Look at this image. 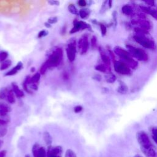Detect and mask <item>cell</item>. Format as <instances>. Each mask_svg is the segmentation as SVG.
I'll return each mask as SVG.
<instances>
[{
	"label": "cell",
	"instance_id": "obj_1",
	"mask_svg": "<svg viewBox=\"0 0 157 157\" xmlns=\"http://www.w3.org/2000/svg\"><path fill=\"white\" fill-rule=\"evenodd\" d=\"M135 31L136 34L134 35L133 38L137 43L139 44L144 48H146V49L150 50L155 49V43L149 36L148 31L138 27L135 28Z\"/></svg>",
	"mask_w": 157,
	"mask_h": 157
},
{
	"label": "cell",
	"instance_id": "obj_2",
	"mask_svg": "<svg viewBox=\"0 0 157 157\" xmlns=\"http://www.w3.org/2000/svg\"><path fill=\"white\" fill-rule=\"evenodd\" d=\"M114 52L122 60L121 61L126 64L130 68L135 69L137 67L138 62L128 52V51H126L120 46H116L114 47Z\"/></svg>",
	"mask_w": 157,
	"mask_h": 157
},
{
	"label": "cell",
	"instance_id": "obj_3",
	"mask_svg": "<svg viewBox=\"0 0 157 157\" xmlns=\"http://www.w3.org/2000/svg\"><path fill=\"white\" fill-rule=\"evenodd\" d=\"M63 58V52L62 48L58 47L52 52L47 59L46 63L49 68L57 67L60 63Z\"/></svg>",
	"mask_w": 157,
	"mask_h": 157
},
{
	"label": "cell",
	"instance_id": "obj_4",
	"mask_svg": "<svg viewBox=\"0 0 157 157\" xmlns=\"http://www.w3.org/2000/svg\"><path fill=\"white\" fill-rule=\"evenodd\" d=\"M126 47L128 50V52L133 58H135L138 60H139V61L141 62L147 61L148 55L144 50L131 45H126Z\"/></svg>",
	"mask_w": 157,
	"mask_h": 157
},
{
	"label": "cell",
	"instance_id": "obj_5",
	"mask_svg": "<svg viewBox=\"0 0 157 157\" xmlns=\"http://www.w3.org/2000/svg\"><path fill=\"white\" fill-rule=\"evenodd\" d=\"M137 141L140 145L141 149H149L153 147L152 144L147 135V133L144 131H140L136 134Z\"/></svg>",
	"mask_w": 157,
	"mask_h": 157
},
{
	"label": "cell",
	"instance_id": "obj_6",
	"mask_svg": "<svg viewBox=\"0 0 157 157\" xmlns=\"http://www.w3.org/2000/svg\"><path fill=\"white\" fill-rule=\"evenodd\" d=\"M113 64L114 70L117 73L122 75H128L131 73L130 68L121 60H114Z\"/></svg>",
	"mask_w": 157,
	"mask_h": 157
},
{
	"label": "cell",
	"instance_id": "obj_7",
	"mask_svg": "<svg viewBox=\"0 0 157 157\" xmlns=\"http://www.w3.org/2000/svg\"><path fill=\"white\" fill-rule=\"evenodd\" d=\"M66 54L69 61L73 62L76 59V41L75 39H71L70 42L68 44V47L66 49Z\"/></svg>",
	"mask_w": 157,
	"mask_h": 157
},
{
	"label": "cell",
	"instance_id": "obj_8",
	"mask_svg": "<svg viewBox=\"0 0 157 157\" xmlns=\"http://www.w3.org/2000/svg\"><path fill=\"white\" fill-rule=\"evenodd\" d=\"M91 27L89 24L83 21H79L74 20L73 22V28H72L70 31L69 34H74L77 32H79L80 30H83L86 29H90Z\"/></svg>",
	"mask_w": 157,
	"mask_h": 157
},
{
	"label": "cell",
	"instance_id": "obj_9",
	"mask_svg": "<svg viewBox=\"0 0 157 157\" xmlns=\"http://www.w3.org/2000/svg\"><path fill=\"white\" fill-rule=\"evenodd\" d=\"M78 48L80 51L82 55L85 54L87 52L89 48V42L88 36L87 35H83L79 39L78 41Z\"/></svg>",
	"mask_w": 157,
	"mask_h": 157
},
{
	"label": "cell",
	"instance_id": "obj_10",
	"mask_svg": "<svg viewBox=\"0 0 157 157\" xmlns=\"http://www.w3.org/2000/svg\"><path fill=\"white\" fill-rule=\"evenodd\" d=\"M139 7L144 13L150 14L157 20V6L156 4L152 6L141 5Z\"/></svg>",
	"mask_w": 157,
	"mask_h": 157
},
{
	"label": "cell",
	"instance_id": "obj_11",
	"mask_svg": "<svg viewBox=\"0 0 157 157\" xmlns=\"http://www.w3.org/2000/svg\"><path fill=\"white\" fill-rule=\"evenodd\" d=\"M99 52H100V56H101L103 62L108 68H109L111 69V59H110V57L106 54L105 51L101 47H99Z\"/></svg>",
	"mask_w": 157,
	"mask_h": 157
},
{
	"label": "cell",
	"instance_id": "obj_12",
	"mask_svg": "<svg viewBox=\"0 0 157 157\" xmlns=\"http://www.w3.org/2000/svg\"><path fill=\"white\" fill-rule=\"evenodd\" d=\"M23 65L22 62H18V63L16 66H14L13 69H11L10 70H9L8 72H6V73L4 74V76L7 77V76H12L16 75L19 71H20L23 68Z\"/></svg>",
	"mask_w": 157,
	"mask_h": 157
},
{
	"label": "cell",
	"instance_id": "obj_13",
	"mask_svg": "<svg viewBox=\"0 0 157 157\" xmlns=\"http://www.w3.org/2000/svg\"><path fill=\"white\" fill-rule=\"evenodd\" d=\"M10 111L11 107L8 104L5 103H0V116L4 117Z\"/></svg>",
	"mask_w": 157,
	"mask_h": 157
},
{
	"label": "cell",
	"instance_id": "obj_14",
	"mask_svg": "<svg viewBox=\"0 0 157 157\" xmlns=\"http://www.w3.org/2000/svg\"><path fill=\"white\" fill-rule=\"evenodd\" d=\"M141 151L144 153V155L146 156V157H157V152H156L153 147L149 149H141Z\"/></svg>",
	"mask_w": 157,
	"mask_h": 157
},
{
	"label": "cell",
	"instance_id": "obj_15",
	"mask_svg": "<svg viewBox=\"0 0 157 157\" xmlns=\"http://www.w3.org/2000/svg\"><path fill=\"white\" fill-rule=\"evenodd\" d=\"M12 90H13L15 95L17 97L20 98L25 96V94H24L23 92L20 89L19 87L14 82L12 83Z\"/></svg>",
	"mask_w": 157,
	"mask_h": 157
},
{
	"label": "cell",
	"instance_id": "obj_16",
	"mask_svg": "<svg viewBox=\"0 0 157 157\" xmlns=\"http://www.w3.org/2000/svg\"><path fill=\"white\" fill-rule=\"evenodd\" d=\"M6 100L9 104H14L16 103V95L12 89H10L7 93Z\"/></svg>",
	"mask_w": 157,
	"mask_h": 157
},
{
	"label": "cell",
	"instance_id": "obj_17",
	"mask_svg": "<svg viewBox=\"0 0 157 157\" xmlns=\"http://www.w3.org/2000/svg\"><path fill=\"white\" fill-rule=\"evenodd\" d=\"M122 13L126 16H131L133 14V9L129 4L124 5L122 8Z\"/></svg>",
	"mask_w": 157,
	"mask_h": 157
},
{
	"label": "cell",
	"instance_id": "obj_18",
	"mask_svg": "<svg viewBox=\"0 0 157 157\" xmlns=\"http://www.w3.org/2000/svg\"><path fill=\"white\" fill-rule=\"evenodd\" d=\"M43 138H44V141L47 145H48L49 146H51V144L52 143V138L51 134L49 133V132L48 131L44 132Z\"/></svg>",
	"mask_w": 157,
	"mask_h": 157
},
{
	"label": "cell",
	"instance_id": "obj_19",
	"mask_svg": "<svg viewBox=\"0 0 157 157\" xmlns=\"http://www.w3.org/2000/svg\"><path fill=\"white\" fill-rule=\"evenodd\" d=\"M90 10L89 9H81L79 12V15L82 19H86L89 17Z\"/></svg>",
	"mask_w": 157,
	"mask_h": 157
},
{
	"label": "cell",
	"instance_id": "obj_20",
	"mask_svg": "<svg viewBox=\"0 0 157 157\" xmlns=\"http://www.w3.org/2000/svg\"><path fill=\"white\" fill-rule=\"evenodd\" d=\"M12 65V61L9 59L6 60L0 65V71H4L8 69Z\"/></svg>",
	"mask_w": 157,
	"mask_h": 157
},
{
	"label": "cell",
	"instance_id": "obj_21",
	"mask_svg": "<svg viewBox=\"0 0 157 157\" xmlns=\"http://www.w3.org/2000/svg\"><path fill=\"white\" fill-rule=\"evenodd\" d=\"M95 69L98 71L101 72H111V69L108 68L104 64H99L95 66Z\"/></svg>",
	"mask_w": 157,
	"mask_h": 157
},
{
	"label": "cell",
	"instance_id": "obj_22",
	"mask_svg": "<svg viewBox=\"0 0 157 157\" xmlns=\"http://www.w3.org/2000/svg\"><path fill=\"white\" fill-rule=\"evenodd\" d=\"M150 131L151 136H152L153 140L157 144V127L156 126L151 127L150 129Z\"/></svg>",
	"mask_w": 157,
	"mask_h": 157
},
{
	"label": "cell",
	"instance_id": "obj_23",
	"mask_svg": "<svg viewBox=\"0 0 157 157\" xmlns=\"http://www.w3.org/2000/svg\"><path fill=\"white\" fill-rule=\"evenodd\" d=\"M40 72H36L31 77V83H38L41 79Z\"/></svg>",
	"mask_w": 157,
	"mask_h": 157
},
{
	"label": "cell",
	"instance_id": "obj_24",
	"mask_svg": "<svg viewBox=\"0 0 157 157\" xmlns=\"http://www.w3.org/2000/svg\"><path fill=\"white\" fill-rule=\"evenodd\" d=\"M9 89H7L6 87L1 88V89L0 90V100H5L6 99L7 97V94L9 92Z\"/></svg>",
	"mask_w": 157,
	"mask_h": 157
},
{
	"label": "cell",
	"instance_id": "obj_25",
	"mask_svg": "<svg viewBox=\"0 0 157 157\" xmlns=\"http://www.w3.org/2000/svg\"><path fill=\"white\" fill-rule=\"evenodd\" d=\"M68 9L70 13L74 14V15H77L78 14V11L74 4H70L68 6Z\"/></svg>",
	"mask_w": 157,
	"mask_h": 157
},
{
	"label": "cell",
	"instance_id": "obj_26",
	"mask_svg": "<svg viewBox=\"0 0 157 157\" xmlns=\"http://www.w3.org/2000/svg\"><path fill=\"white\" fill-rule=\"evenodd\" d=\"M118 91L120 93H122V94L125 93L128 91V87H126V86L124 83L120 82V86L118 87Z\"/></svg>",
	"mask_w": 157,
	"mask_h": 157
},
{
	"label": "cell",
	"instance_id": "obj_27",
	"mask_svg": "<svg viewBox=\"0 0 157 157\" xmlns=\"http://www.w3.org/2000/svg\"><path fill=\"white\" fill-rule=\"evenodd\" d=\"M41 147L39 146V145L38 143H36L34 144V146H33V149H32V152L34 155V157H37V155L39 151V149Z\"/></svg>",
	"mask_w": 157,
	"mask_h": 157
},
{
	"label": "cell",
	"instance_id": "obj_28",
	"mask_svg": "<svg viewBox=\"0 0 157 157\" xmlns=\"http://www.w3.org/2000/svg\"><path fill=\"white\" fill-rule=\"evenodd\" d=\"M8 57V53L6 51H1L0 52V63H2L6 60H7V58Z\"/></svg>",
	"mask_w": 157,
	"mask_h": 157
},
{
	"label": "cell",
	"instance_id": "obj_29",
	"mask_svg": "<svg viewBox=\"0 0 157 157\" xmlns=\"http://www.w3.org/2000/svg\"><path fill=\"white\" fill-rule=\"evenodd\" d=\"M47 156V153L46 150L44 147H40L37 155V157H46Z\"/></svg>",
	"mask_w": 157,
	"mask_h": 157
},
{
	"label": "cell",
	"instance_id": "obj_30",
	"mask_svg": "<svg viewBox=\"0 0 157 157\" xmlns=\"http://www.w3.org/2000/svg\"><path fill=\"white\" fill-rule=\"evenodd\" d=\"M65 157H77V155L72 150L68 149L65 153Z\"/></svg>",
	"mask_w": 157,
	"mask_h": 157
},
{
	"label": "cell",
	"instance_id": "obj_31",
	"mask_svg": "<svg viewBox=\"0 0 157 157\" xmlns=\"http://www.w3.org/2000/svg\"><path fill=\"white\" fill-rule=\"evenodd\" d=\"M48 68H49V66H48V65L45 62L42 64V65L40 68V74L44 75L45 73V72L47 71Z\"/></svg>",
	"mask_w": 157,
	"mask_h": 157
},
{
	"label": "cell",
	"instance_id": "obj_32",
	"mask_svg": "<svg viewBox=\"0 0 157 157\" xmlns=\"http://www.w3.org/2000/svg\"><path fill=\"white\" fill-rule=\"evenodd\" d=\"M91 46L92 49H94L97 46V38L95 36H92L91 39Z\"/></svg>",
	"mask_w": 157,
	"mask_h": 157
},
{
	"label": "cell",
	"instance_id": "obj_33",
	"mask_svg": "<svg viewBox=\"0 0 157 157\" xmlns=\"http://www.w3.org/2000/svg\"><path fill=\"white\" fill-rule=\"evenodd\" d=\"M48 34H49V32H48V31H46V30H42L38 34V38H44L45 37V36H47Z\"/></svg>",
	"mask_w": 157,
	"mask_h": 157
},
{
	"label": "cell",
	"instance_id": "obj_34",
	"mask_svg": "<svg viewBox=\"0 0 157 157\" xmlns=\"http://www.w3.org/2000/svg\"><path fill=\"white\" fill-rule=\"evenodd\" d=\"M58 22V18L57 17H51L47 20V22L50 24H55Z\"/></svg>",
	"mask_w": 157,
	"mask_h": 157
},
{
	"label": "cell",
	"instance_id": "obj_35",
	"mask_svg": "<svg viewBox=\"0 0 157 157\" xmlns=\"http://www.w3.org/2000/svg\"><path fill=\"white\" fill-rule=\"evenodd\" d=\"M100 29H101V34L103 36H104L106 35V33H107V28H106V27L104 25V24L103 23H100Z\"/></svg>",
	"mask_w": 157,
	"mask_h": 157
},
{
	"label": "cell",
	"instance_id": "obj_36",
	"mask_svg": "<svg viewBox=\"0 0 157 157\" xmlns=\"http://www.w3.org/2000/svg\"><path fill=\"white\" fill-rule=\"evenodd\" d=\"M7 132V130L6 128H0V138L4 136Z\"/></svg>",
	"mask_w": 157,
	"mask_h": 157
},
{
	"label": "cell",
	"instance_id": "obj_37",
	"mask_svg": "<svg viewBox=\"0 0 157 157\" xmlns=\"http://www.w3.org/2000/svg\"><path fill=\"white\" fill-rule=\"evenodd\" d=\"M29 87L31 90L37 91L38 90V83H31L30 85H29Z\"/></svg>",
	"mask_w": 157,
	"mask_h": 157
},
{
	"label": "cell",
	"instance_id": "obj_38",
	"mask_svg": "<svg viewBox=\"0 0 157 157\" xmlns=\"http://www.w3.org/2000/svg\"><path fill=\"white\" fill-rule=\"evenodd\" d=\"M83 110V107L81 106H76L74 107V112L76 114L80 112Z\"/></svg>",
	"mask_w": 157,
	"mask_h": 157
},
{
	"label": "cell",
	"instance_id": "obj_39",
	"mask_svg": "<svg viewBox=\"0 0 157 157\" xmlns=\"http://www.w3.org/2000/svg\"><path fill=\"white\" fill-rule=\"evenodd\" d=\"M77 4L80 7H86L87 4V1H85V0H79L77 2Z\"/></svg>",
	"mask_w": 157,
	"mask_h": 157
},
{
	"label": "cell",
	"instance_id": "obj_40",
	"mask_svg": "<svg viewBox=\"0 0 157 157\" xmlns=\"http://www.w3.org/2000/svg\"><path fill=\"white\" fill-rule=\"evenodd\" d=\"M115 77L114 75H112L111 74L110 76H109L108 78L107 79V82H109V83H112L114 82L115 80Z\"/></svg>",
	"mask_w": 157,
	"mask_h": 157
},
{
	"label": "cell",
	"instance_id": "obj_41",
	"mask_svg": "<svg viewBox=\"0 0 157 157\" xmlns=\"http://www.w3.org/2000/svg\"><path fill=\"white\" fill-rule=\"evenodd\" d=\"M22 86H23V88L24 90H25L26 92H27L28 93H31V92L30 90L28 89V86L27 85V84H26L25 82H23Z\"/></svg>",
	"mask_w": 157,
	"mask_h": 157
},
{
	"label": "cell",
	"instance_id": "obj_42",
	"mask_svg": "<svg viewBox=\"0 0 157 157\" xmlns=\"http://www.w3.org/2000/svg\"><path fill=\"white\" fill-rule=\"evenodd\" d=\"M63 79L64 80H68L69 79V74L68 73V72H67V71H64L63 72Z\"/></svg>",
	"mask_w": 157,
	"mask_h": 157
},
{
	"label": "cell",
	"instance_id": "obj_43",
	"mask_svg": "<svg viewBox=\"0 0 157 157\" xmlns=\"http://www.w3.org/2000/svg\"><path fill=\"white\" fill-rule=\"evenodd\" d=\"M48 3H49L52 6H59L60 2L58 1H54V0H51V1H48Z\"/></svg>",
	"mask_w": 157,
	"mask_h": 157
},
{
	"label": "cell",
	"instance_id": "obj_44",
	"mask_svg": "<svg viewBox=\"0 0 157 157\" xmlns=\"http://www.w3.org/2000/svg\"><path fill=\"white\" fill-rule=\"evenodd\" d=\"M7 122H6V120H3V118H0V127H3L5 125H6L7 124Z\"/></svg>",
	"mask_w": 157,
	"mask_h": 157
},
{
	"label": "cell",
	"instance_id": "obj_45",
	"mask_svg": "<svg viewBox=\"0 0 157 157\" xmlns=\"http://www.w3.org/2000/svg\"><path fill=\"white\" fill-rule=\"evenodd\" d=\"M44 26L47 28H50L52 27V25L51 24H50L48 22H45L44 23Z\"/></svg>",
	"mask_w": 157,
	"mask_h": 157
},
{
	"label": "cell",
	"instance_id": "obj_46",
	"mask_svg": "<svg viewBox=\"0 0 157 157\" xmlns=\"http://www.w3.org/2000/svg\"><path fill=\"white\" fill-rule=\"evenodd\" d=\"M94 79L96 80H98V81H100L101 80V77L100 76V75H96L94 77H93Z\"/></svg>",
	"mask_w": 157,
	"mask_h": 157
},
{
	"label": "cell",
	"instance_id": "obj_47",
	"mask_svg": "<svg viewBox=\"0 0 157 157\" xmlns=\"http://www.w3.org/2000/svg\"><path fill=\"white\" fill-rule=\"evenodd\" d=\"M47 157H62V155H47Z\"/></svg>",
	"mask_w": 157,
	"mask_h": 157
},
{
	"label": "cell",
	"instance_id": "obj_48",
	"mask_svg": "<svg viewBox=\"0 0 157 157\" xmlns=\"http://www.w3.org/2000/svg\"><path fill=\"white\" fill-rule=\"evenodd\" d=\"M107 3H108L109 6V7L111 8L112 7V1H109Z\"/></svg>",
	"mask_w": 157,
	"mask_h": 157
},
{
	"label": "cell",
	"instance_id": "obj_49",
	"mask_svg": "<svg viewBox=\"0 0 157 157\" xmlns=\"http://www.w3.org/2000/svg\"><path fill=\"white\" fill-rule=\"evenodd\" d=\"M35 70H36L35 68H34V67H32V68H31V69H30V71H31V72H34L35 71Z\"/></svg>",
	"mask_w": 157,
	"mask_h": 157
},
{
	"label": "cell",
	"instance_id": "obj_50",
	"mask_svg": "<svg viewBox=\"0 0 157 157\" xmlns=\"http://www.w3.org/2000/svg\"><path fill=\"white\" fill-rule=\"evenodd\" d=\"M134 157H142L141 155H136Z\"/></svg>",
	"mask_w": 157,
	"mask_h": 157
},
{
	"label": "cell",
	"instance_id": "obj_51",
	"mask_svg": "<svg viewBox=\"0 0 157 157\" xmlns=\"http://www.w3.org/2000/svg\"><path fill=\"white\" fill-rule=\"evenodd\" d=\"M25 157H31V156H30V155H26Z\"/></svg>",
	"mask_w": 157,
	"mask_h": 157
},
{
	"label": "cell",
	"instance_id": "obj_52",
	"mask_svg": "<svg viewBox=\"0 0 157 157\" xmlns=\"http://www.w3.org/2000/svg\"><path fill=\"white\" fill-rule=\"evenodd\" d=\"M1 143H2V142H1V141H0V145H1Z\"/></svg>",
	"mask_w": 157,
	"mask_h": 157
}]
</instances>
